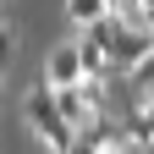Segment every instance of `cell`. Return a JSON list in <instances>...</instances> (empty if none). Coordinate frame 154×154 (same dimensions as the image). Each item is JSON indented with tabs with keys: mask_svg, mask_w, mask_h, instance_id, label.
I'll return each instance as SVG.
<instances>
[{
	"mask_svg": "<svg viewBox=\"0 0 154 154\" xmlns=\"http://www.w3.org/2000/svg\"><path fill=\"white\" fill-rule=\"evenodd\" d=\"M149 50H154V28H143V22H127V28H121V38L110 44V77H127V72L138 66Z\"/></svg>",
	"mask_w": 154,
	"mask_h": 154,
	"instance_id": "7a4b0ae2",
	"label": "cell"
},
{
	"mask_svg": "<svg viewBox=\"0 0 154 154\" xmlns=\"http://www.w3.org/2000/svg\"><path fill=\"white\" fill-rule=\"evenodd\" d=\"M105 11H110V0H66V17L77 28H88L94 17H105Z\"/></svg>",
	"mask_w": 154,
	"mask_h": 154,
	"instance_id": "5b68a950",
	"label": "cell"
},
{
	"mask_svg": "<svg viewBox=\"0 0 154 154\" xmlns=\"http://www.w3.org/2000/svg\"><path fill=\"white\" fill-rule=\"evenodd\" d=\"M99 154H143V143H132V138H127V143H110V149H99Z\"/></svg>",
	"mask_w": 154,
	"mask_h": 154,
	"instance_id": "52a82bcc",
	"label": "cell"
},
{
	"mask_svg": "<svg viewBox=\"0 0 154 154\" xmlns=\"http://www.w3.org/2000/svg\"><path fill=\"white\" fill-rule=\"evenodd\" d=\"M11 50H17V38H11V28H6V22H0V66L11 61Z\"/></svg>",
	"mask_w": 154,
	"mask_h": 154,
	"instance_id": "8992f818",
	"label": "cell"
},
{
	"mask_svg": "<svg viewBox=\"0 0 154 154\" xmlns=\"http://www.w3.org/2000/svg\"><path fill=\"white\" fill-rule=\"evenodd\" d=\"M28 121H33L38 138H44L50 154H66L72 138H77V127L61 116V105H55V83H33V94H28Z\"/></svg>",
	"mask_w": 154,
	"mask_h": 154,
	"instance_id": "6da1fadb",
	"label": "cell"
},
{
	"mask_svg": "<svg viewBox=\"0 0 154 154\" xmlns=\"http://www.w3.org/2000/svg\"><path fill=\"white\" fill-rule=\"evenodd\" d=\"M88 77V66H83V44H55L50 50V61H44V83H55V88H72V83H83Z\"/></svg>",
	"mask_w": 154,
	"mask_h": 154,
	"instance_id": "3957f363",
	"label": "cell"
},
{
	"mask_svg": "<svg viewBox=\"0 0 154 154\" xmlns=\"http://www.w3.org/2000/svg\"><path fill=\"white\" fill-rule=\"evenodd\" d=\"M143 154H154V138H149V143H143Z\"/></svg>",
	"mask_w": 154,
	"mask_h": 154,
	"instance_id": "ba28073f",
	"label": "cell"
},
{
	"mask_svg": "<svg viewBox=\"0 0 154 154\" xmlns=\"http://www.w3.org/2000/svg\"><path fill=\"white\" fill-rule=\"evenodd\" d=\"M127 88L138 94V105H149V99H154V50H149L143 61H138V66L127 72Z\"/></svg>",
	"mask_w": 154,
	"mask_h": 154,
	"instance_id": "277c9868",
	"label": "cell"
}]
</instances>
